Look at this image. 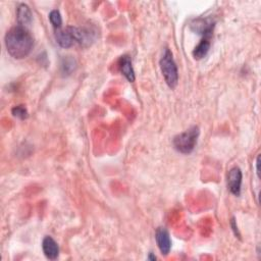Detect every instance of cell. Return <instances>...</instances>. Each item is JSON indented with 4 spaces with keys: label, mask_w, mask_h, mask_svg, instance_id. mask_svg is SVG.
I'll return each mask as SVG.
<instances>
[{
    "label": "cell",
    "mask_w": 261,
    "mask_h": 261,
    "mask_svg": "<svg viewBox=\"0 0 261 261\" xmlns=\"http://www.w3.org/2000/svg\"><path fill=\"white\" fill-rule=\"evenodd\" d=\"M231 225H232V227H233V231H234L235 235L238 236V238H240V234H239V232H238V226H237V224H236V220H235V218H232Z\"/></svg>",
    "instance_id": "16"
},
{
    "label": "cell",
    "mask_w": 261,
    "mask_h": 261,
    "mask_svg": "<svg viewBox=\"0 0 261 261\" xmlns=\"http://www.w3.org/2000/svg\"><path fill=\"white\" fill-rule=\"evenodd\" d=\"M242 171L239 168H233L227 174V188L235 196H240L242 186Z\"/></svg>",
    "instance_id": "7"
},
{
    "label": "cell",
    "mask_w": 261,
    "mask_h": 261,
    "mask_svg": "<svg viewBox=\"0 0 261 261\" xmlns=\"http://www.w3.org/2000/svg\"><path fill=\"white\" fill-rule=\"evenodd\" d=\"M5 46L10 56L23 59L31 53L34 47V38L26 27L18 25L6 33Z\"/></svg>",
    "instance_id": "1"
},
{
    "label": "cell",
    "mask_w": 261,
    "mask_h": 261,
    "mask_svg": "<svg viewBox=\"0 0 261 261\" xmlns=\"http://www.w3.org/2000/svg\"><path fill=\"white\" fill-rule=\"evenodd\" d=\"M42 249L45 256L50 260H55L59 255L58 245L50 236H46L43 239Z\"/></svg>",
    "instance_id": "9"
},
{
    "label": "cell",
    "mask_w": 261,
    "mask_h": 261,
    "mask_svg": "<svg viewBox=\"0 0 261 261\" xmlns=\"http://www.w3.org/2000/svg\"><path fill=\"white\" fill-rule=\"evenodd\" d=\"M77 67L76 60L72 56L64 57L61 62V72L64 75H71Z\"/></svg>",
    "instance_id": "13"
},
{
    "label": "cell",
    "mask_w": 261,
    "mask_h": 261,
    "mask_svg": "<svg viewBox=\"0 0 261 261\" xmlns=\"http://www.w3.org/2000/svg\"><path fill=\"white\" fill-rule=\"evenodd\" d=\"M49 21H50L54 30L61 29L62 19H61L60 12L57 9H53L52 11H50V13H49Z\"/></svg>",
    "instance_id": "14"
},
{
    "label": "cell",
    "mask_w": 261,
    "mask_h": 261,
    "mask_svg": "<svg viewBox=\"0 0 261 261\" xmlns=\"http://www.w3.org/2000/svg\"><path fill=\"white\" fill-rule=\"evenodd\" d=\"M215 27L216 22L212 21V19H197L194 20L190 25L192 31L197 33L199 35H202L203 38L207 39H211Z\"/></svg>",
    "instance_id": "5"
},
{
    "label": "cell",
    "mask_w": 261,
    "mask_h": 261,
    "mask_svg": "<svg viewBox=\"0 0 261 261\" xmlns=\"http://www.w3.org/2000/svg\"><path fill=\"white\" fill-rule=\"evenodd\" d=\"M159 64L167 85L171 89H174L178 82V72L173 53L169 48H166L165 51H163V54L159 60Z\"/></svg>",
    "instance_id": "3"
},
{
    "label": "cell",
    "mask_w": 261,
    "mask_h": 261,
    "mask_svg": "<svg viewBox=\"0 0 261 261\" xmlns=\"http://www.w3.org/2000/svg\"><path fill=\"white\" fill-rule=\"evenodd\" d=\"M11 113L14 118H18L20 120H25L28 118L29 113L27 108L24 105H18V106H14L11 109Z\"/></svg>",
    "instance_id": "15"
},
{
    "label": "cell",
    "mask_w": 261,
    "mask_h": 261,
    "mask_svg": "<svg viewBox=\"0 0 261 261\" xmlns=\"http://www.w3.org/2000/svg\"><path fill=\"white\" fill-rule=\"evenodd\" d=\"M199 134V128L194 126L185 130L184 133L176 135L173 140L174 149L182 154H190L197 145Z\"/></svg>",
    "instance_id": "2"
},
{
    "label": "cell",
    "mask_w": 261,
    "mask_h": 261,
    "mask_svg": "<svg viewBox=\"0 0 261 261\" xmlns=\"http://www.w3.org/2000/svg\"><path fill=\"white\" fill-rule=\"evenodd\" d=\"M32 19L33 15L30 7L25 3L20 4L18 8H16V20H18V24L27 28V26L32 23Z\"/></svg>",
    "instance_id": "11"
},
{
    "label": "cell",
    "mask_w": 261,
    "mask_h": 261,
    "mask_svg": "<svg viewBox=\"0 0 261 261\" xmlns=\"http://www.w3.org/2000/svg\"><path fill=\"white\" fill-rule=\"evenodd\" d=\"M157 246L162 255H169L172 249V240L169 231L166 227H158L155 233Z\"/></svg>",
    "instance_id": "6"
},
{
    "label": "cell",
    "mask_w": 261,
    "mask_h": 261,
    "mask_svg": "<svg viewBox=\"0 0 261 261\" xmlns=\"http://www.w3.org/2000/svg\"><path fill=\"white\" fill-rule=\"evenodd\" d=\"M73 39L76 43L80 45L88 47L90 46L96 39V33L88 28H77V27H68Z\"/></svg>",
    "instance_id": "4"
},
{
    "label": "cell",
    "mask_w": 261,
    "mask_h": 261,
    "mask_svg": "<svg viewBox=\"0 0 261 261\" xmlns=\"http://www.w3.org/2000/svg\"><path fill=\"white\" fill-rule=\"evenodd\" d=\"M119 69L121 73L125 76V78L133 83V82L136 80L135 76V71L133 69V63H132V58H130V55L125 54L120 57L119 59Z\"/></svg>",
    "instance_id": "8"
},
{
    "label": "cell",
    "mask_w": 261,
    "mask_h": 261,
    "mask_svg": "<svg viewBox=\"0 0 261 261\" xmlns=\"http://www.w3.org/2000/svg\"><path fill=\"white\" fill-rule=\"evenodd\" d=\"M54 37H55L57 44L62 48H70L75 43L69 28L55 30Z\"/></svg>",
    "instance_id": "10"
},
{
    "label": "cell",
    "mask_w": 261,
    "mask_h": 261,
    "mask_svg": "<svg viewBox=\"0 0 261 261\" xmlns=\"http://www.w3.org/2000/svg\"><path fill=\"white\" fill-rule=\"evenodd\" d=\"M148 259H150V260H156V256H154V255H152V253H150L149 256H148Z\"/></svg>",
    "instance_id": "18"
},
{
    "label": "cell",
    "mask_w": 261,
    "mask_h": 261,
    "mask_svg": "<svg viewBox=\"0 0 261 261\" xmlns=\"http://www.w3.org/2000/svg\"><path fill=\"white\" fill-rule=\"evenodd\" d=\"M210 49V39L202 38V40L199 42V44L194 48L193 50V56L195 59H202L205 57Z\"/></svg>",
    "instance_id": "12"
},
{
    "label": "cell",
    "mask_w": 261,
    "mask_h": 261,
    "mask_svg": "<svg viewBox=\"0 0 261 261\" xmlns=\"http://www.w3.org/2000/svg\"><path fill=\"white\" fill-rule=\"evenodd\" d=\"M259 162H260V156H258L257 157V159H256V173H257V175L259 176Z\"/></svg>",
    "instance_id": "17"
}]
</instances>
